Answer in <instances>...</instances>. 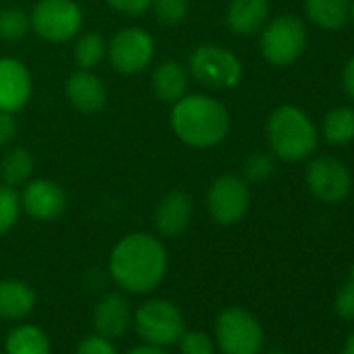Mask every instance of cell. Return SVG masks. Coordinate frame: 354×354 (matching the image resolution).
<instances>
[{
    "instance_id": "ffe728a7",
    "label": "cell",
    "mask_w": 354,
    "mask_h": 354,
    "mask_svg": "<svg viewBox=\"0 0 354 354\" xmlns=\"http://www.w3.org/2000/svg\"><path fill=\"white\" fill-rule=\"evenodd\" d=\"M5 354H53V344L42 327L21 323L7 333Z\"/></svg>"
},
{
    "instance_id": "4dcf8cb0",
    "label": "cell",
    "mask_w": 354,
    "mask_h": 354,
    "mask_svg": "<svg viewBox=\"0 0 354 354\" xmlns=\"http://www.w3.org/2000/svg\"><path fill=\"white\" fill-rule=\"evenodd\" d=\"M333 306H335L337 317L346 321H354V277H350V281L337 290Z\"/></svg>"
},
{
    "instance_id": "7a4b0ae2",
    "label": "cell",
    "mask_w": 354,
    "mask_h": 354,
    "mask_svg": "<svg viewBox=\"0 0 354 354\" xmlns=\"http://www.w3.org/2000/svg\"><path fill=\"white\" fill-rule=\"evenodd\" d=\"M171 129L190 148H213L230 133V113L213 96L186 94L171 104Z\"/></svg>"
},
{
    "instance_id": "6da1fadb",
    "label": "cell",
    "mask_w": 354,
    "mask_h": 354,
    "mask_svg": "<svg viewBox=\"0 0 354 354\" xmlns=\"http://www.w3.org/2000/svg\"><path fill=\"white\" fill-rule=\"evenodd\" d=\"M169 265L162 242L146 232L123 236L111 250L109 275L125 294H150L165 279Z\"/></svg>"
},
{
    "instance_id": "836d02e7",
    "label": "cell",
    "mask_w": 354,
    "mask_h": 354,
    "mask_svg": "<svg viewBox=\"0 0 354 354\" xmlns=\"http://www.w3.org/2000/svg\"><path fill=\"white\" fill-rule=\"evenodd\" d=\"M342 82H344V90H346V94L354 100V57H352V59L348 61V65L344 67Z\"/></svg>"
},
{
    "instance_id": "8d00e7d4",
    "label": "cell",
    "mask_w": 354,
    "mask_h": 354,
    "mask_svg": "<svg viewBox=\"0 0 354 354\" xmlns=\"http://www.w3.org/2000/svg\"><path fill=\"white\" fill-rule=\"evenodd\" d=\"M269 354H286V352H277V350H275V352H269Z\"/></svg>"
},
{
    "instance_id": "3957f363",
    "label": "cell",
    "mask_w": 354,
    "mask_h": 354,
    "mask_svg": "<svg viewBox=\"0 0 354 354\" xmlns=\"http://www.w3.org/2000/svg\"><path fill=\"white\" fill-rule=\"evenodd\" d=\"M317 129L296 106L283 104L267 119V142L273 154L288 162L310 156L317 148Z\"/></svg>"
},
{
    "instance_id": "ba28073f",
    "label": "cell",
    "mask_w": 354,
    "mask_h": 354,
    "mask_svg": "<svg viewBox=\"0 0 354 354\" xmlns=\"http://www.w3.org/2000/svg\"><path fill=\"white\" fill-rule=\"evenodd\" d=\"M250 207V188L240 175H219L207 192V211L219 225H236L244 219Z\"/></svg>"
},
{
    "instance_id": "d6a6232c",
    "label": "cell",
    "mask_w": 354,
    "mask_h": 354,
    "mask_svg": "<svg viewBox=\"0 0 354 354\" xmlns=\"http://www.w3.org/2000/svg\"><path fill=\"white\" fill-rule=\"evenodd\" d=\"M17 129H19V125H17L15 115L0 111V150L7 148V146L15 140Z\"/></svg>"
},
{
    "instance_id": "cb8c5ba5",
    "label": "cell",
    "mask_w": 354,
    "mask_h": 354,
    "mask_svg": "<svg viewBox=\"0 0 354 354\" xmlns=\"http://www.w3.org/2000/svg\"><path fill=\"white\" fill-rule=\"evenodd\" d=\"M73 57L80 69H94L106 59V40L96 32H86L77 38Z\"/></svg>"
},
{
    "instance_id": "7c38bea8",
    "label": "cell",
    "mask_w": 354,
    "mask_h": 354,
    "mask_svg": "<svg viewBox=\"0 0 354 354\" xmlns=\"http://www.w3.org/2000/svg\"><path fill=\"white\" fill-rule=\"evenodd\" d=\"M21 198V211H26L32 219L48 223L57 221L67 211V194L65 190L46 177H36L24 186Z\"/></svg>"
},
{
    "instance_id": "484cf974",
    "label": "cell",
    "mask_w": 354,
    "mask_h": 354,
    "mask_svg": "<svg viewBox=\"0 0 354 354\" xmlns=\"http://www.w3.org/2000/svg\"><path fill=\"white\" fill-rule=\"evenodd\" d=\"M21 215L19 192L7 184H0V236H5L15 227Z\"/></svg>"
},
{
    "instance_id": "5bb4252c",
    "label": "cell",
    "mask_w": 354,
    "mask_h": 354,
    "mask_svg": "<svg viewBox=\"0 0 354 354\" xmlns=\"http://www.w3.org/2000/svg\"><path fill=\"white\" fill-rule=\"evenodd\" d=\"M192 219H194V203H192L190 194H186L182 190L167 192L158 201L154 215H152L154 230L162 238L182 236L190 227Z\"/></svg>"
},
{
    "instance_id": "ab89813d",
    "label": "cell",
    "mask_w": 354,
    "mask_h": 354,
    "mask_svg": "<svg viewBox=\"0 0 354 354\" xmlns=\"http://www.w3.org/2000/svg\"><path fill=\"white\" fill-rule=\"evenodd\" d=\"M0 354H5V352H0Z\"/></svg>"
},
{
    "instance_id": "f35d334b",
    "label": "cell",
    "mask_w": 354,
    "mask_h": 354,
    "mask_svg": "<svg viewBox=\"0 0 354 354\" xmlns=\"http://www.w3.org/2000/svg\"><path fill=\"white\" fill-rule=\"evenodd\" d=\"M350 11H352V13H354V7H352V9H350Z\"/></svg>"
},
{
    "instance_id": "d6986e66",
    "label": "cell",
    "mask_w": 354,
    "mask_h": 354,
    "mask_svg": "<svg viewBox=\"0 0 354 354\" xmlns=\"http://www.w3.org/2000/svg\"><path fill=\"white\" fill-rule=\"evenodd\" d=\"M269 17V0H232L227 7V28L238 36H252Z\"/></svg>"
},
{
    "instance_id": "5b68a950",
    "label": "cell",
    "mask_w": 354,
    "mask_h": 354,
    "mask_svg": "<svg viewBox=\"0 0 354 354\" xmlns=\"http://www.w3.org/2000/svg\"><path fill=\"white\" fill-rule=\"evenodd\" d=\"M265 331L242 306H227L215 321V346L221 354H261Z\"/></svg>"
},
{
    "instance_id": "83f0119b",
    "label": "cell",
    "mask_w": 354,
    "mask_h": 354,
    "mask_svg": "<svg viewBox=\"0 0 354 354\" xmlns=\"http://www.w3.org/2000/svg\"><path fill=\"white\" fill-rule=\"evenodd\" d=\"M177 346L182 354H215L217 350L215 339L205 331H184L177 339Z\"/></svg>"
},
{
    "instance_id": "f546056e",
    "label": "cell",
    "mask_w": 354,
    "mask_h": 354,
    "mask_svg": "<svg viewBox=\"0 0 354 354\" xmlns=\"http://www.w3.org/2000/svg\"><path fill=\"white\" fill-rule=\"evenodd\" d=\"M75 354H119V350L113 344V339H109L100 333H92L77 344Z\"/></svg>"
},
{
    "instance_id": "e0dca14e",
    "label": "cell",
    "mask_w": 354,
    "mask_h": 354,
    "mask_svg": "<svg viewBox=\"0 0 354 354\" xmlns=\"http://www.w3.org/2000/svg\"><path fill=\"white\" fill-rule=\"evenodd\" d=\"M36 292L21 279H0V319L21 321L36 308Z\"/></svg>"
},
{
    "instance_id": "d590c367",
    "label": "cell",
    "mask_w": 354,
    "mask_h": 354,
    "mask_svg": "<svg viewBox=\"0 0 354 354\" xmlns=\"http://www.w3.org/2000/svg\"><path fill=\"white\" fill-rule=\"evenodd\" d=\"M342 354H354V331L348 335V339H346V344L342 348Z\"/></svg>"
},
{
    "instance_id": "277c9868",
    "label": "cell",
    "mask_w": 354,
    "mask_h": 354,
    "mask_svg": "<svg viewBox=\"0 0 354 354\" xmlns=\"http://www.w3.org/2000/svg\"><path fill=\"white\" fill-rule=\"evenodd\" d=\"M131 325L144 344L158 348L177 344L186 331V319L180 306L167 298H150L142 302L133 313Z\"/></svg>"
},
{
    "instance_id": "9c48e42d",
    "label": "cell",
    "mask_w": 354,
    "mask_h": 354,
    "mask_svg": "<svg viewBox=\"0 0 354 354\" xmlns=\"http://www.w3.org/2000/svg\"><path fill=\"white\" fill-rule=\"evenodd\" d=\"M306 46V28L294 15H279L261 34V53L271 65L294 63Z\"/></svg>"
},
{
    "instance_id": "44dd1931",
    "label": "cell",
    "mask_w": 354,
    "mask_h": 354,
    "mask_svg": "<svg viewBox=\"0 0 354 354\" xmlns=\"http://www.w3.org/2000/svg\"><path fill=\"white\" fill-rule=\"evenodd\" d=\"M350 0H304L306 17L323 30H339L348 24Z\"/></svg>"
},
{
    "instance_id": "7402d4cb",
    "label": "cell",
    "mask_w": 354,
    "mask_h": 354,
    "mask_svg": "<svg viewBox=\"0 0 354 354\" xmlns=\"http://www.w3.org/2000/svg\"><path fill=\"white\" fill-rule=\"evenodd\" d=\"M32 173H34V156L28 148L15 146L7 150V154L3 156V162H0L3 184L17 190L19 186H26L32 180Z\"/></svg>"
},
{
    "instance_id": "2e32d148",
    "label": "cell",
    "mask_w": 354,
    "mask_h": 354,
    "mask_svg": "<svg viewBox=\"0 0 354 354\" xmlns=\"http://www.w3.org/2000/svg\"><path fill=\"white\" fill-rule=\"evenodd\" d=\"M65 96L75 111L92 115L104 109L106 86L92 69H77L65 82Z\"/></svg>"
},
{
    "instance_id": "52a82bcc",
    "label": "cell",
    "mask_w": 354,
    "mask_h": 354,
    "mask_svg": "<svg viewBox=\"0 0 354 354\" xmlns=\"http://www.w3.org/2000/svg\"><path fill=\"white\" fill-rule=\"evenodd\" d=\"M192 77L209 90H232L242 80L240 59L217 44H203L194 48L188 61Z\"/></svg>"
},
{
    "instance_id": "4316f807",
    "label": "cell",
    "mask_w": 354,
    "mask_h": 354,
    "mask_svg": "<svg viewBox=\"0 0 354 354\" xmlns=\"http://www.w3.org/2000/svg\"><path fill=\"white\" fill-rule=\"evenodd\" d=\"M150 9L154 11V17L162 26H180L186 21L190 3L188 0H152Z\"/></svg>"
},
{
    "instance_id": "603a6c76",
    "label": "cell",
    "mask_w": 354,
    "mask_h": 354,
    "mask_svg": "<svg viewBox=\"0 0 354 354\" xmlns=\"http://www.w3.org/2000/svg\"><path fill=\"white\" fill-rule=\"evenodd\" d=\"M321 131H323V138L333 146L352 142L354 140V111L348 106L329 111L323 119Z\"/></svg>"
},
{
    "instance_id": "d4e9b609",
    "label": "cell",
    "mask_w": 354,
    "mask_h": 354,
    "mask_svg": "<svg viewBox=\"0 0 354 354\" xmlns=\"http://www.w3.org/2000/svg\"><path fill=\"white\" fill-rule=\"evenodd\" d=\"M32 30L30 15L21 9H3L0 11V40L3 42H19Z\"/></svg>"
},
{
    "instance_id": "74e56055",
    "label": "cell",
    "mask_w": 354,
    "mask_h": 354,
    "mask_svg": "<svg viewBox=\"0 0 354 354\" xmlns=\"http://www.w3.org/2000/svg\"><path fill=\"white\" fill-rule=\"evenodd\" d=\"M350 277H354V267H352V271H350Z\"/></svg>"
},
{
    "instance_id": "30bf717a",
    "label": "cell",
    "mask_w": 354,
    "mask_h": 354,
    "mask_svg": "<svg viewBox=\"0 0 354 354\" xmlns=\"http://www.w3.org/2000/svg\"><path fill=\"white\" fill-rule=\"evenodd\" d=\"M106 59L121 75L142 73L154 59V40L144 28H123L106 44Z\"/></svg>"
},
{
    "instance_id": "9a60e30c",
    "label": "cell",
    "mask_w": 354,
    "mask_h": 354,
    "mask_svg": "<svg viewBox=\"0 0 354 354\" xmlns=\"http://www.w3.org/2000/svg\"><path fill=\"white\" fill-rule=\"evenodd\" d=\"M133 321V310L127 296L119 292H106L98 298L92 315L94 333H100L109 339H117L127 333Z\"/></svg>"
},
{
    "instance_id": "e575fe53",
    "label": "cell",
    "mask_w": 354,
    "mask_h": 354,
    "mask_svg": "<svg viewBox=\"0 0 354 354\" xmlns=\"http://www.w3.org/2000/svg\"><path fill=\"white\" fill-rule=\"evenodd\" d=\"M127 354H169V352H167V348H158V346L142 344V346H136V348H131Z\"/></svg>"
},
{
    "instance_id": "8992f818",
    "label": "cell",
    "mask_w": 354,
    "mask_h": 354,
    "mask_svg": "<svg viewBox=\"0 0 354 354\" xmlns=\"http://www.w3.org/2000/svg\"><path fill=\"white\" fill-rule=\"evenodd\" d=\"M30 24L38 38L63 44L80 36L84 13L75 0H38L30 13Z\"/></svg>"
},
{
    "instance_id": "1f68e13d",
    "label": "cell",
    "mask_w": 354,
    "mask_h": 354,
    "mask_svg": "<svg viewBox=\"0 0 354 354\" xmlns=\"http://www.w3.org/2000/svg\"><path fill=\"white\" fill-rule=\"evenodd\" d=\"M106 3L117 13L127 15V17H136V15H142L144 11L150 9L152 0H106Z\"/></svg>"
},
{
    "instance_id": "ac0fdd59",
    "label": "cell",
    "mask_w": 354,
    "mask_h": 354,
    "mask_svg": "<svg viewBox=\"0 0 354 354\" xmlns=\"http://www.w3.org/2000/svg\"><path fill=\"white\" fill-rule=\"evenodd\" d=\"M150 86L160 102L173 104L188 94V71L177 61H162L152 71Z\"/></svg>"
},
{
    "instance_id": "8fae6325",
    "label": "cell",
    "mask_w": 354,
    "mask_h": 354,
    "mask_svg": "<svg viewBox=\"0 0 354 354\" xmlns=\"http://www.w3.org/2000/svg\"><path fill=\"white\" fill-rule=\"evenodd\" d=\"M306 186L321 203L337 205L348 198L352 177L342 160L331 156H319L306 167Z\"/></svg>"
},
{
    "instance_id": "4fadbf2b",
    "label": "cell",
    "mask_w": 354,
    "mask_h": 354,
    "mask_svg": "<svg viewBox=\"0 0 354 354\" xmlns=\"http://www.w3.org/2000/svg\"><path fill=\"white\" fill-rule=\"evenodd\" d=\"M32 75L30 69L13 57L0 59V111L19 113L32 98Z\"/></svg>"
},
{
    "instance_id": "f1b7e54d",
    "label": "cell",
    "mask_w": 354,
    "mask_h": 354,
    "mask_svg": "<svg viewBox=\"0 0 354 354\" xmlns=\"http://www.w3.org/2000/svg\"><path fill=\"white\" fill-rule=\"evenodd\" d=\"M273 173V158L265 152H254L244 160V180L250 184L265 182Z\"/></svg>"
}]
</instances>
